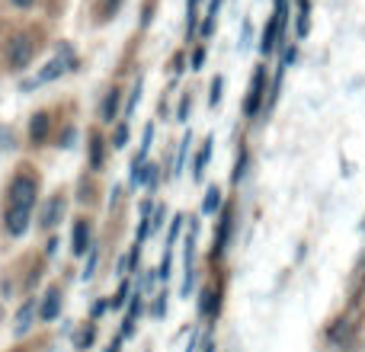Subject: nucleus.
I'll list each match as a JSON object with an SVG mask.
<instances>
[{
    "label": "nucleus",
    "instance_id": "obj_15",
    "mask_svg": "<svg viewBox=\"0 0 365 352\" xmlns=\"http://www.w3.org/2000/svg\"><path fill=\"white\" fill-rule=\"evenodd\" d=\"M74 138H77L74 125H68V128H64V132H61V147H71V145H74Z\"/></svg>",
    "mask_w": 365,
    "mask_h": 352
},
{
    "label": "nucleus",
    "instance_id": "obj_5",
    "mask_svg": "<svg viewBox=\"0 0 365 352\" xmlns=\"http://www.w3.org/2000/svg\"><path fill=\"white\" fill-rule=\"evenodd\" d=\"M38 314H42V321H55V317L61 314V291L48 289V295L42 298V308H38Z\"/></svg>",
    "mask_w": 365,
    "mask_h": 352
},
{
    "label": "nucleus",
    "instance_id": "obj_12",
    "mask_svg": "<svg viewBox=\"0 0 365 352\" xmlns=\"http://www.w3.org/2000/svg\"><path fill=\"white\" fill-rule=\"evenodd\" d=\"M208 154H212V141H205V147H202V154L195 157V176H202V167H205Z\"/></svg>",
    "mask_w": 365,
    "mask_h": 352
},
{
    "label": "nucleus",
    "instance_id": "obj_10",
    "mask_svg": "<svg viewBox=\"0 0 365 352\" xmlns=\"http://www.w3.org/2000/svg\"><path fill=\"white\" fill-rule=\"evenodd\" d=\"M90 167H93V170H100L103 167V141H100V135L90 138Z\"/></svg>",
    "mask_w": 365,
    "mask_h": 352
},
{
    "label": "nucleus",
    "instance_id": "obj_18",
    "mask_svg": "<svg viewBox=\"0 0 365 352\" xmlns=\"http://www.w3.org/2000/svg\"><path fill=\"white\" fill-rule=\"evenodd\" d=\"M103 311H106V301H96V304H93V311H90V314H93V317H100Z\"/></svg>",
    "mask_w": 365,
    "mask_h": 352
},
{
    "label": "nucleus",
    "instance_id": "obj_13",
    "mask_svg": "<svg viewBox=\"0 0 365 352\" xmlns=\"http://www.w3.org/2000/svg\"><path fill=\"white\" fill-rule=\"evenodd\" d=\"M125 141H128V125H119L113 135V147H125Z\"/></svg>",
    "mask_w": 365,
    "mask_h": 352
},
{
    "label": "nucleus",
    "instance_id": "obj_7",
    "mask_svg": "<svg viewBox=\"0 0 365 352\" xmlns=\"http://www.w3.org/2000/svg\"><path fill=\"white\" fill-rule=\"evenodd\" d=\"M61 214H64V199H61V195H55V199L42 208V227H45V231H48V227H55L58 221H61Z\"/></svg>",
    "mask_w": 365,
    "mask_h": 352
},
{
    "label": "nucleus",
    "instance_id": "obj_4",
    "mask_svg": "<svg viewBox=\"0 0 365 352\" xmlns=\"http://www.w3.org/2000/svg\"><path fill=\"white\" fill-rule=\"evenodd\" d=\"M87 247H90V224L87 221H77L74 234H71V253L81 257V253H87Z\"/></svg>",
    "mask_w": 365,
    "mask_h": 352
},
{
    "label": "nucleus",
    "instance_id": "obj_2",
    "mask_svg": "<svg viewBox=\"0 0 365 352\" xmlns=\"http://www.w3.org/2000/svg\"><path fill=\"white\" fill-rule=\"evenodd\" d=\"M29 61H32V42L26 36H16L10 42V51H6V64H10L13 71H23Z\"/></svg>",
    "mask_w": 365,
    "mask_h": 352
},
{
    "label": "nucleus",
    "instance_id": "obj_8",
    "mask_svg": "<svg viewBox=\"0 0 365 352\" xmlns=\"http://www.w3.org/2000/svg\"><path fill=\"white\" fill-rule=\"evenodd\" d=\"M32 314H36V301L29 298V301L19 308V314H16V336H23L26 330L32 327Z\"/></svg>",
    "mask_w": 365,
    "mask_h": 352
},
{
    "label": "nucleus",
    "instance_id": "obj_19",
    "mask_svg": "<svg viewBox=\"0 0 365 352\" xmlns=\"http://www.w3.org/2000/svg\"><path fill=\"white\" fill-rule=\"evenodd\" d=\"M218 90H221V81H215V83H212V103H218V96H221Z\"/></svg>",
    "mask_w": 365,
    "mask_h": 352
},
{
    "label": "nucleus",
    "instance_id": "obj_1",
    "mask_svg": "<svg viewBox=\"0 0 365 352\" xmlns=\"http://www.w3.org/2000/svg\"><path fill=\"white\" fill-rule=\"evenodd\" d=\"M36 192H38L36 180H32L29 173H19V176H13L10 189H6V205L29 208V212H32V205H36Z\"/></svg>",
    "mask_w": 365,
    "mask_h": 352
},
{
    "label": "nucleus",
    "instance_id": "obj_14",
    "mask_svg": "<svg viewBox=\"0 0 365 352\" xmlns=\"http://www.w3.org/2000/svg\"><path fill=\"white\" fill-rule=\"evenodd\" d=\"M218 202H221V192H218V189H208V199H205V212H215V208H218Z\"/></svg>",
    "mask_w": 365,
    "mask_h": 352
},
{
    "label": "nucleus",
    "instance_id": "obj_16",
    "mask_svg": "<svg viewBox=\"0 0 365 352\" xmlns=\"http://www.w3.org/2000/svg\"><path fill=\"white\" fill-rule=\"evenodd\" d=\"M96 257H100V253H90V259H87V269H83V279H90V276H93V269H96Z\"/></svg>",
    "mask_w": 365,
    "mask_h": 352
},
{
    "label": "nucleus",
    "instance_id": "obj_11",
    "mask_svg": "<svg viewBox=\"0 0 365 352\" xmlns=\"http://www.w3.org/2000/svg\"><path fill=\"white\" fill-rule=\"evenodd\" d=\"M259 90H263V74L253 77V96H250V103H247V115L257 113V106H259Z\"/></svg>",
    "mask_w": 365,
    "mask_h": 352
},
{
    "label": "nucleus",
    "instance_id": "obj_17",
    "mask_svg": "<svg viewBox=\"0 0 365 352\" xmlns=\"http://www.w3.org/2000/svg\"><path fill=\"white\" fill-rule=\"evenodd\" d=\"M125 298H128V285H122V289H119V295L113 298V304H115V308H119V304H125Z\"/></svg>",
    "mask_w": 365,
    "mask_h": 352
},
{
    "label": "nucleus",
    "instance_id": "obj_3",
    "mask_svg": "<svg viewBox=\"0 0 365 352\" xmlns=\"http://www.w3.org/2000/svg\"><path fill=\"white\" fill-rule=\"evenodd\" d=\"M26 227H29V208L6 205V212H4V231L10 234V237H23Z\"/></svg>",
    "mask_w": 365,
    "mask_h": 352
},
{
    "label": "nucleus",
    "instance_id": "obj_6",
    "mask_svg": "<svg viewBox=\"0 0 365 352\" xmlns=\"http://www.w3.org/2000/svg\"><path fill=\"white\" fill-rule=\"evenodd\" d=\"M48 128H51V115L48 113H36L32 115V125H29V138L36 141V145H42V141L48 138Z\"/></svg>",
    "mask_w": 365,
    "mask_h": 352
},
{
    "label": "nucleus",
    "instance_id": "obj_9",
    "mask_svg": "<svg viewBox=\"0 0 365 352\" xmlns=\"http://www.w3.org/2000/svg\"><path fill=\"white\" fill-rule=\"evenodd\" d=\"M115 106H119V90H109L106 100H103V122H113L115 119Z\"/></svg>",
    "mask_w": 365,
    "mask_h": 352
},
{
    "label": "nucleus",
    "instance_id": "obj_20",
    "mask_svg": "<svg viewBox=\"0 0 365 352\" xmlns=\"http://www.w3.org/2000/svg\"><path fill=\"white\" fill-rule=\"evenodd\" d=\"M13 4H16V6H32L36 0H13Z\"/></svg>",
    "mask_w": 365,
    "mask_h": 352
}]
</instances>
